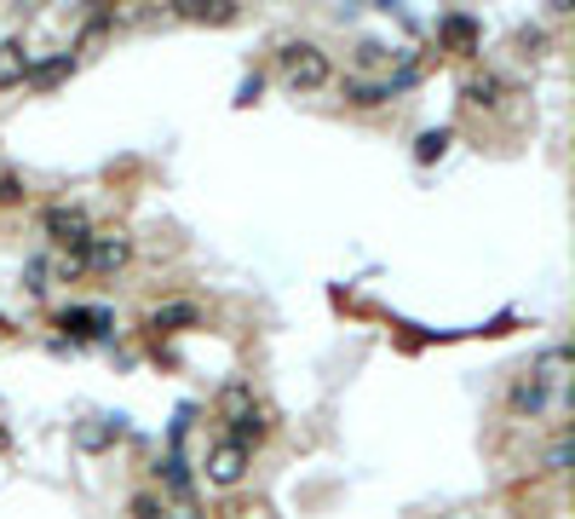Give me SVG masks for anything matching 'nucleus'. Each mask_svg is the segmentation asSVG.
<instances>
[{
    "mask_svg": "<svg viewBox=\"0 0 575 519\" xmlns=\"http://www.w3.org/2000/svg\"><path fill=\"white\" fill-rule=\"evenodd\" d=\"M219 422L231 427V438H236L242 450L259 445V438L271 433V415H265V405L254 398V387H248V382H231V387L219 393Z\"/></svg>",
    "mask_w": 575,
    "mask_h": 519,
    "instance_id": "1",
    "label": "nucleus"
},
{
    "mask_svg": "<svg viewBox=\"0 0 575 519\" xmlns=\"http://www.w3.org/2000/svg\"><path fill=\"white\" fill-rule=\"evenodd\" d=\"M277 70H282V82L294 87V93H317V87H328V75H334L328 52L311 47V41H288V47L277 52Z\"/></svg>",
    "mask_w": 575,
    "mask_h": 519,
    "instance_id": "2",
    "label": "nucleus"
},
{
    "mask_svg": "<svg viewBox=\"0 0 575 519\" xmlns=\"http://www.w3.org/2000/svg\"><path fill=\"white\" fill-rule=\"evenodd\" d=\"M242 473H248V450H242L236 438H219V445L201 456V479H208V485H219V491L242 485Z\"/></svg>",
    "mask_w": 575,
    "mask_h": 519,
    "instance_id": "3",
    "label": "nucleus"
},
{
    "mask_svg": "<svg viewBox=\"0 0 575 519\" xmlns=\"http://www.w3.org/2000/svg\"><path fill=\"white\" fill-rule=\"evenodd\" d=\"M127 254H133L127 237H98V231H93L87 249L70 260V271H115V266H127Z\"/></svg>",
    "mask_w": 575,
    "mask_h": 519,
    "instance_id": "4",
    "label": "nucleus"
},
{
    "mask_svg": "<svg viewBox=\"0 0 575 519\" xmlns=\"http://www.w3.org/2000/svg\"><path fill=\"white\" fill-rule=\"evenodd\" d=\"M47 237H52V243L64 249L70 260H75L81 249H87L93 226H87V214H81V208H64V203H58V208H47Z\"/></svg>",
    "mask_w": 575,
    "mask_h": 519,
    "instance_id": "5",
    "label": "nucleus"
},
{
    "mask_svg": "<svg viewBox=\"0 0 575 519\" xmlns=\"http://www.w3.org/2000/svg\"><path fill=\"white\" fill-rule=\"evenodd\" d=\"M58 329L75 335V341H98V335L115 329V317L105 306H70V312H58Z\"/></svg>",
    "mask_w": 575,
    "mask_h": 519,
    "instance_id": "6",
    "label": "nucleus"
},
{
    "mask_svg": "<svg viewBox=\"0 0 575 519\" xmlns=\"http://www.w3.org/2000/svg\"><path fill=\"white\" fill-rule=\"evenodd\" d=\"M29 70H35V58H29V47L17 41H0V87H24L29 82Z\"/></svg>",
    "mask_w": 575,
    "mask_h": 519,
    "instance_id": "7",
    "label": "nucleus"
},
{
    "mask_svg": "<svg viewBox=\"0 0 575 519\" xmlns=\"http://www.w3.org/2000/svg\"><path fill=\"white\" fill-rule=\"evenodd\" d=\"M408 82H415V70H403L397 82H345V98H352V105H386V98L403 93Z\"/></svg>",
    "mask_w": 575,
    "mask_h": 519,
    "instance_id": "8",
    "label": "nucleus"
},
{
    "mask_svg": "<svg viewBox=\"0 0 575 519\" xmlns=\"http://www.w3.org/2000/svg\"><path fill=\"white\" fill-rule=\"evenodd\" d=\"M173 12L191 17V24H231V17H236V0H179Z\"/></svg>",
    "mask_w": 575,
    "mask_h": 519,
    "instance_id": "9",
    "label": "nucleus"
},
{
    "mask_svg": "<svg viewBox=\"0 0 575 519\" xmlns=\"http://www.w3.org/2000/svg\"><path fill=\"white\" fill-rule=\"evenodd\" d=\"M219 519H277V508H271V503H259V496H254V503L242 496V503H224Z\"/></svg>",
    "mask_w": 575,
    "mask_h": 519,
    "instance_id": "10",
    "label": "nucleus"
},
{
    "mask_svg": "<svg viewBox=\"0 0 575 519\" xmlns=\"http://www.w3.org/2000/svg\"><path fill=\"white\" fill-rule=\"evenodd\" d=\"M173 324H196V306H161V312H150V329L156 335L173 329Z\"/></svg>",
    "mask_w": 575,
    "mask_h": 519,
    "instance_id": "11",
    "label": "nucleus"
},
{
    "mask_svg": "<svg viewBox=\"0 0 575 519\" xmlns=\"http://www.w3.org/2000/svg\"><path fill=\"white\" fill-rule=\"evenodd\" d=\"M17 196H24V179H17L7 162H0V203H17Z\"/></svg>",
    "mask_w": 575,
    "mask_h": 519,
    "instance_id": "12",
    "label": "nucleus"
},
{
    "mask_svg": "<svg viewBox=\"0 0 575 519\" xmlns=\"http://www.w3.org/2000/svg\"><path fill=\"white\" fill-rule=\"evenodd\" d=\"M386 58H392V52H386L380 41H357V64H363V70H375V64H386Z\"/></svg>",
    "mask_w": 575,
    "mask_h": 519,
    "instance_id": "13",
    "label": "nucleus"
},
{
    "mask_svg": "<svg viewBox=\"0 0 575 519\" xmlns=\"http://www.w3.org/2000/svg\"><path fill=\"white\" fill-rule=\"evenodd\" d=\"M443 35H449L455 47H472V24H466V17H449V24H443Z\"/></svg>",
    "mask_w": 575,
    "mask_h": 519,
    "instance_id": "14",
    "label": "nucleus"
},
{
    "mask_svg": "<svg viewBox=\"0 0 575 519\" xmlns=\"http://www.w3.org/2000/svg\"><path fill=\"white\" fill-rule=\"evenodd\" d=\"M443 145H449V133H426V138H420V162H431V156H443Z\"/></svg>",
    "mask_w": 575,
    "mask_h": 519,
    "instance_id": "15",
    "label": "nucleus"
},
{
    "mask_svg": "<svg viewBox=\"0 0 575 519\" xmlns=\"http://www.w3.org/2000/svg\"><path fill=\"white\" fill-rule=\"evenodd\" d=\"M110 433H115V422H110V427H81V445H87V450H98Z\"/></svg>",
    "mask_w": 575,
    "mask_h": 519,
    "instance_id": "16",
    "label": "nucleus"
},
{
    "mask_svg": "<svg viewBox=\"0 0 575 519\" xmlns=\"http://www.w3.org/2000/svg\"><path fill=\"white\" fill-rule=\"evenodd\" d=\"M133 514H138V519H161V508H156V496H133Z\"/></svg>",
    "mask_w": 575,
    "mask_h": 519,
    "instance_id": "17",
    "label": "nucleus"
}]
</instances>
